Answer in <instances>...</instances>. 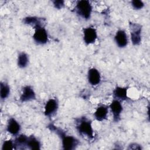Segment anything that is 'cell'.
<instances>
[{
  "label": "cell",
  "mask_w": 150,
  "mask_h": 150,
  "mask_svg": "<svg viewBox=\"0 0 150 150\" xmlns=\"http://www.w3.org/2000/svg\"><path fill=\"white\" fill-rule=\"evenodd\" d=\"M47 128L50 131L56 133L60 137L62 140V144L63 149L73 150L79 145L80 141L78 139L73 136L67 135L64 130L54 125L53 124H49Z\"/></svg>",
  "instance_id": "obj_1"
},
{
  "label": "cell",
  "mask_w": 150,
  "mask_h": 150,
  "mask_svg": "<svg viewBox=\"0 0 150 150\" xmlns=\"http://www.w3.org/2000/svg\"><path fill=\"white\" fill-rule=\"evenodd\" d=\"M75 125L76 129L79 135L86 137L90 139L94 138V134L91 120L86 117H80L76 118Z\"/></svg>",
  "instance_id": "obj_2"
},
{
  "label": "cell",
  "mask_w": 150,
  "mask_h": 150,
  "mask_svg": "<svg viewBox=\"0 0 150 150\" xmlns=\"http://www.w3.org/2000/svg\"><path fill=\"white\" fill-rule=\"evenodd\" d=\"M73 11L82 19L88 20L91 15L93 7L89 1L81 0L77 2Z\"/></svg>",
  "instance_id": "obj_3"
},
{
  "label": "cell",
  "mask_w": 150,
  "mask_h": 150,
  "mask_svg": "<svg viewBox=\"0 0 150 150\" xmlns=\"http://www.w3.org/2000/svg\"><path fill=\"white\" fill-rule=\"evenodd\" d=\"M129 27L130 29L131 40L132 43L135 46L139 45L141 42V25L138 23L129 22Z\"/></svg>",
  "instance_id": "obj_4"
},
{
  "label": "cell",
  "mask_w": 150,
  "mask_h": 150,
  "mask_svg": "<svg viewBox=\"0 0 150 150\" xmlns=\"http://www.w3.org/2000/svg\"><path fill=\"white\" fill-rule=\"evenodd\" d=\"M34 29L35 32L32 36L34 42L40 45L46 44L48 42L49 36L45 26L38 27Z\"/></svg>",
  "instance_id": "obj_5"
},
{
  "label": "cell",
  "mask_w": 150,
  "mask_h": 150,
  "mask_svg": "<svg viewBox=\"0 0 150 150\" xmlns=\"http://www.w3.org/2000/svg\"><path fill=\"white\" fill-rule=\"evenodd\" d=\"M97 32L96 28L91 26L85 28L83 30V38L84 43L87 45L93 44L97 39Z\"/></svg>",
  "instance_id": "obj_6"
},
{
  "label": "cell",
  "mask_w": 150,
  "mask_h": 150,
  "mask_svg": "<svg viewBox=\"0 0 150 150\" xmlns=\"http://www.w3.org/2000/svg\"><path fill=\"white\" fill-rule=\"evenodd\" d=\"M112 115L113 121L118 122L121 120V115L123 111V107L121 101L114 99L108 106Z\"/></svg>",
  "instance_id": "obj_7"
},
{
  "label": "cell",
  "mask_w": 150,
  "mask_h": 150,
  "mask_svg": "<svg viewBox=\"0 0 150 150\" xmlns=\"http://www.w3.org/2000/svg\"><path fill=\"white\" fill-rule=\"evenodd\" d=\"M59 108L58 101L56 98H50L44 107V114L46 117H53Z\"/></svg>",
  "instance_id": "obj_8"
},
{
  "label": "cell",
  "mask_w": 150,
  "mask_h": 150,
  "mask_svg": "<svg viewBox=\"0 0 150 150\" xmlns=\"http://www.w3.org/2000/svg\"><path fill=\"white\" fill-rule=\"evenodd\" d=\"M36 96L33 87L29 85L25 86L22 90V93L19 97V100L22 103H25L36 100Z\"/></svg>",
  "instance_id": "obj_9"
},
{
  "label": "cell",
  "mask_w": 150,
  "mask_h": 150,
  "mask_svg": "<svg viewBox=\"0 0 150 150\" xmlns=\"http://www.w3.org/2000/svg\"><path fill=\"white\" fill-rule=\"evenodd\" d=\"M22 22L25 25H28L32 26L35 29L40 26H45L46 23V19L45 18H39L38 16H26L22 19Z\"/></svg>",
  "instance_id": "obj_10"
},
{
  "label": "cell",
  "mask_w": 150,
  "mask_h": 150,
  "mask_svg": "<svg viewBox=\"0 0 150 150\" xmlns=\"http://www.w3.org/2000/svg\"><path fill=\"white\" fill-rule=\"evenodd\" d=\"M114 41L118 47H125L128 43V38L126 32L123 29L118 30L114 36Z\"/></svg>",
  "instance_id": "obj_11"
},
{
  "label": "cell",
  "mask_w": 150,
  "mask_h": 150,
  "mask_svg": "<svg viewBox=\"0 0 150 150\" xmlns=\"http://www.w3.org/2000/svg\"><path fill=\"white\" fill-rule=\"evenodd\" d=\"M21 126L19 122L13 117L10 118L7 122L6 131L11 135L16 137L21 131Z\"/></svg>",
  "instance_id": "obj_12"
},
{
  "label": "cell",
  "mask_w": 150,
  "mask_h": 150,
  "mask_svg": "<svg viewBox=\"0 0 150 150\" xmlns=\"http://www.w3.org/2000/svg\"><path fill=\"white\" fill-rule=\"evenodd\" d=\"M87 80L88 83L93 86L98 85L101 80L100 71L96 68H90L87 72Z\"/></svg>",
  "instance_id": "obj_13"
},
{
  "label": "cell",
  "mask_w": 150,
  "mask_h": 150,
  "mask_svg": "<svg viewBox=\"0 0 150 150\" xmlns=\"http://www.w3.org/2000/svg\"><path fill=\"white\" fill-rule=\"evenodd\" d=\"M108 114V106L104 104H102L97 107L94 112L93 115L97 121L101 122L107 119Z\"/></svg>",
  "instance_id": "obj_14"
},
{
  "label": "cell",
  "mask_w": 150,
  "mask_h": 150,
  "mask_svg": "<svg viewBox=\"0 0 150 150\" xmlns=\"http://www.w3.org/2000/svg\"><path fill=\"white\" fill-rule=\"evenodd\" d=\"M127 91L128 87L117 86L112 91L113 98L120 101H125L128 98L127 96Z\"/></svg>",
  "instance_id": "obj_15"
},
{
  "label": "cell",
  "mask_w": 150,
  "mask_h": 150,
  "mask_svg": "<svg viewBox=\"0 0 150 150\" xmlns=\"http://www.w3.org/2000/svg\"><path fill=\"white\" fill-rule=\"evenodd\" d=\"M28 137L25 134H18L15 137L14 144L15 149H23L27 148V142Z\"/></svg>",
  "instance_id": "obj_16"
},
{
  "label": "cell",
  "mask_w": 150,
  "mask_h": 150,
  "mask_svg": "<svg viewBox=\"0 0 150 150\" xmlns=\"http://www.w3.org/2000/svg\"><path fill=\"white\" fill-rule=\"evenodd\" d=\"M29 56L27 53L22 52L19 53L17 57V65L21 69L26 68L29 64Z\"/></svg>",
  "instance_id": "obj_17"
},
{
  "label": "cell",
  "mask_w": 150,
  "mask_h": 150,
  "mask_svg": "<svg viewBox=\"0 0 150 150\" xmlns=\"http://www.w3.org/2000/svg\"><path fill=\"white\" fill-rule=\"evenodd\" d=\"M11 93L10 86L5 82L1 81L0 83V97L1 100H6Z\"/></svg>",
  "instance_id": "obj_18"
},
{
  "label": "cell",
  "mask_w": 150,
  "mask_h": 150,
  "mask_svg": "<svg viewBox=\"0 0 150 150\" xmlns=\"http://www.w3.org/2000/svg\"><path fill=\"white\" fill-rule=\"evenodd\" d=\"M27 148L30 149H40L41 144L40 141L33 135L28 137L27 142Z\"/></svg>",
  "instance_id": "obj_19"
},
{
  "label": "cell",
  "mask_w": 150,
  "mask_h": 150,
  "mask_svg": "<svg viewBox=\"0 0 150 150\" xmlns=\"http://www.w3.org/2000/svg\"><path fill=\"white\" fill-rule=\"evenodd\" d=\"M2 150H12L15 149L14 141L11 139H8L4 141L2 145Z\"/></svg>",
  "instance_id": "obj_20"
},
{
  "label": "cell",
  "mask_w": 150,
  "mask_h": 150,
  "mask_svg": "<svg viewBox=\"0 0 150 150\" xmlns=\"http://www.w3.org/2000/svg\"><path fill=\"white\" fill-rule=\"evenodd\" d=\"M131 4L135 10H140L144 6V3L141 0H133L131 1Z\"/></svg>",
  "instance_id": "obj_21"
},
{
  "label": "cell",
  "mask_w": 150,
  "mask_h": 150,
  "mask_svg": "<svg viewBox=\"0 0 150 150\" xmlns=\"http://www.w3.org/2000/svg\"><path fill=\"white\" fill-rule=\"evenodd\" d=\"M52 3L54 7L57 9H61L64 6V1L63 0H54Z\"/></svg>",
  "instance_id": "obj_22"
},
{
  "label": "cell",
  "mask_w": 150,
  "mask_h": 150,
  "mask_svg": "<svg viewBox=\"0 0 150 150\" xmlns=\"http://www.w3.org/2000/svg\"><path fill=\"white\" fill-rule=\"evenodd\" d=\"M128 149H141V145H138V144L136 143H132L129 145Z\"/></svg>",
  "instance_id": "obj_23"
}]
</instances>
